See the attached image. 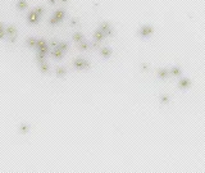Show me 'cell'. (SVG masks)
Returning <instances> with one entry per match:
<instances>
[{"label":"cell","mask_w":205,"mask_h":173,"mask_svg":"<svg viewBox=\"0 0 205 173\" xmlns=\"http://www.w3.org/2000/svg\"><path fill=\"white\" fill-rule=\"evenodd\" d=\"M91 46V45L89 44V41H86V40H83V41H81L78 44V48H79V50H82V52H85V50H87Z\"/></svg>","instance_id":"obj_16"},{"label":"cell","mask_w":205,"mask_h":173,"mask_svg":"<svg viewBox=\"0 0 205 173\" xmlns=\"http://www.w3.org/2000/svg\"><path fill=\"white\" fill-rule=\"evenodd\" d=\"M191 86V81L188 80V78H181V80L178 81V87L181 88V90H187V88Z\"/></svg>","instance_id":"obj_5"},{"label":"cell","mask_w":205,"mask_h":173,"mask_svg":"<svg viewBox=\"0 0 205 173\" xmlns=\"http://www.w3.org/2000/svg\"><path fill=\"white\" fill-rule=\"evenodd\" d=\"M40 69H41V72H48L49 71V64L45 60H41L40 62Z\"/></svg>","instance_id":"obj_17"},{"label":"cell","mask_w":205,"mask_h":173,"mask_svg":"<svg viewBox=\"0 0 205 173\" xmlns=\"http://www.w3.org/2000/svg\"><path fill=\"white\" fill-rule=\"evenodd\" d=\"M138 35H140L142 39H147V37H150L151 35L154 34V28L150 26V24H144V26H141L140 28H138Z\"/></svg>","instance_id":"obj_2"},{"label":"cell","mask_w":205,"mask_h":173,"mask_svg":"<svg viewBox=\"0 0 205 173\" xmlns=\"http://www.w3.org/2000/svg\"><path fill=\"white\" fill-rule=\"evenodd\" d=\"M60 1H62V3H64V4L68 3V0H60Z\"/></svg>","instance_id":"obj_25"},{"label":"cell","mask_w":205,"mask_h":173,"mask_svg":"<svg viewBox=\"0 0 205 173\" xmlns=\"http://www.w3.org/2000/svg\"><path fill=\"white\" fill-rule=\"evenodd\" d=\"M51 57L55 58V59H62V58L64 57V53H62L59 49H56V48H53V50L50 52Z\"/></svg>","instance_id":"obj_10"},{"label":"cell","mask_w":205,"mask_h":173,"mask_svg":"<svg viewBox=\"0 0 205 173\" xmlns=\"http://www.w3.org/2000/svg\"><path fill=\"white\" fill-rule=\"evenodd\" d=\"M105 39V36H104V34H102L101 31H100L99 28L95 31V34H94V41H95V44H99V42H101L102 40Z\"/></svg>","instance_id":"obj_7"},{"label":"cell","mask_w":205,"mask_h":173,"mask_svg":"<svg viewBox=\"0 0 205 173\" xmlns=\"http://www.w3.org/2000/svg\"><path fill=\"white\" fill-rule=\"evenodd\" d=\"M159 100H160V104H161V105H167V104L171 103V98H169V95H167V94H163V95H160Z\"/></svg>","instance_id":"obj_14"},{"label":"cell","mask_w":205,"mask_h":173,"mask_svg":"<svg viewBox=\"0 0 205 173\" xmlns=\"http://www.w3.org/2000/svg\"><path fill=\"white\" fill-rule=\"evenodd\" d=\"M38 18H40V14H37L35 11H32L30 14H28V21H30L31 23H37Z\"/></svg>","instance_id":"obj_11"},{"label":"cell","mask_w":205,"mask_h":173,"mask_svg":"<svg viewBox=\"0 0 205 173\" xmlns=\"http://www.w3.org/2000/svg\"><path fill=\"white\" fill-rule=\"evenodd\" d=\"M7 34L9 35V37H10V40H12V41L15 39V30L13 28V27H10V28L7 30Z\"/></svg>","instance_id":"obj_18"},{"label":"cell","mask_w":205,"mask_h":173,"mask_svg":"<svg viewBox=\"0 0 205 173\" xmlns=\"http://www.w3.org/2000/svg\"><path fill=\"white\" fill-rule=\"evenodd\" d=\"M64 18H65V11H64V9H56L50 18V24L56 26V24H59L60 22H63Z\"/></svg>","instance_id":"obj_1"},{"label":"cell","mask_w":205,"mask_h":173,"mask_svg":"<svg viewBox=\"0 0 205 173\" xmlns=\"http://www.w3.org/2000/svg\"><path fill=\"white\" fill-rule=\"evenodd\" d=\"M79 22H78V19H76V18H73V19H71V24L72 26H77Z\"/></svg>","instance_id":"obj_20"},{"label":"cell","mask_w":205,"mask_h":173,"mask_svg":"<svg viewBox=\"0 0 205 173\" xmlns=\"http://www.w3.org/2000/svg\"><path fill=\"white\" fill-rule=\"evenodd\" d=\"M54 48H56V49H59L62 53H64V54H65V53L68 52V48H69V45L67 44V42L62 41V42H58V44H55V45H54Z\"/></svg>","instance_id":"obj_9"},{"label":"cell","mask_w":205,"mask_h":173,"mask_svg":"<svg viewBox=\"0 0 205 173\" xmlns=\"http://www.w3.org/2000/svg\"><path fill=\"white\" fill-rule=\"evenodd\" d=\"M72 39H73V41H74V42L79 44L81 41H83V40H85V37H83V35H82L81 32H74L73 36H72Z\"/></svg>","instance_id":"obj_13"},{"label":"cell","mask_w":205,"mask_h":173,"mask_svg":"<svg viewBox=\"0 0 205 173\" xmlns=\"http://www.w3.org/2000/svg\"><path fill=\"white\" fill-rule=\"evenodd\" d=\"M149 68V64H146V63H142V64H141V69L142 71H146Z\"/></svg>","instance_id":"obj_22"},{"label":"cell","mask_w":205,"mask_h":173,"mask_svg":"<svg viewBox=\"0 0 205 173\" xmlns=\"http://www.w3.org/2000/svg\"><path fill=\"white\" fill-rule=\"evenodd\" d=\"M73 67L77 71H86L90 68V62H87L86 59H82V58H77L73 62Z\"/></svg>","instance_id":"obj_3"},{"label":"cell","mask_w":205,"mask_h":173,"mask_svg":"<svg viewBox=\"0 0 205 173\" xmlns=\"http://www.w3.org/2000/svg\"><path fill=\"white\" fill-rule=\"evenodd\" d=\"M113 52L110 48H101L100 49V55H101L102 58H105V59H109L110 57H112Z\"/></svg>","instance_id":"obj_8"},{"label":"cell","mask_w":205,"mask_h":173,"mask_svg":"<svg viewBox=\"0 0 205 173\" xmlns=\"http://www.w3.org/2000/svg\"><path fill=\"white\" fill-rule=\"evenodd\" d=\"M3 36H4V28H3V26L0 24V39H1Z\"/></svg>","instance_id":"obj_23"},{"label":"cell","mask_w":205,"mask_h":173,"mask_svg":"<svg viewBox=\"0 0 205 173\" xmlns=\"http://www.w3.org/2000/svg\"><path fill=\"white\" fill-rule=\"evenodd\" d=\"M55 3H56V0H49V4H51V5H54Z\"/></svg>","instance_id":"obj_24"},{"label":"cell","mask_w":205,"mask_h":173,"mask_svg":"<svg viewBox=\"0 0 205 173\" xmlns=\"http://www.w3.org/2000/svg\"><path fill=\"white\" fill-rule=\"evenodd\" d=\"M55 75H56V77H64V76L67 75V69L64 67H58L56 68V71H55Z\"/></svg>","instance_id":"obj_15"},{"label":"cell","mask_w":205,"mask_h":173,"mask_svg":"<svg viewBox=\"0 0 205 173\" xmlns=\"http://www.w3.org/2000/svg\"><path fill=\"white\" fill-rule=\"evenodd\" d=\"M169 75H171V76H181V75H182L181 67H178V65H176V67H172L171 69H169Z\"/></svg>","instance_id":"obj_12"},{"label":"cell","mask_w":205,"mask_h":173,"mask_svg":"<svg viewBox=\"0 0 205 173\" xmlns=\"http://www.w3.org/2000/svg\"><path fill=\"white\" fill-rule=\"evenodd\" d=\"M27 131H28V126H22L20 127V132H22V133H26Z\"/></svg>","instance_id":"obj_21"},{"label":"cell","mask_w":205,"mask_h":173,"mask_svg":"<svg viewBox=\"0 0 205 173\" xmlns=\"http://www.w3.org/2000/svg\"><path fill=\"white\" fill-rule=\"evenodd\" d=\"M17 7L20 9V11H22V9H24L26 7H27V3H26V0H19V1L17 3Z\"/></svg>","instance_id":"obj_19"},{"label":"cell","mask_w":205,"mask_h":173,"mask_svg":"<svg viewBox=\"0 0 205 173\" xmlns=\"http://www.w3.org/2000/svg\"><path fill=\"white\" fill-rule=\"evenodd\" d=\"M156 75H158V77L160 78V80H165V78H168L169 76V69L168 68H159L158 72H156Z\"/></svg>","instance_id":"obj_6"},{"label":"cell","mask_w":205,"mask_h":173,"mask_svg":"<svg viewBox=\"0 0 205 173\" xmlns=\"http://www.w3.org/2000/svg\"><path fill=\"white\" fill-rule=\"evenodd\" d=\"M99 30L102 32V34H104L105 37H106V36H110V35L113 34V28H112V26H110L108 22H102V23L100 24Z\"/></svg>","instance_id":"obj_4"}]
</instances>
